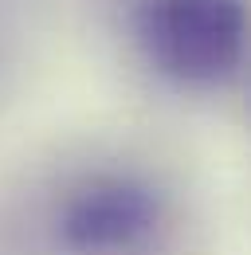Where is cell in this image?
<instances>
[{
    "mask_svg": "<svg viewBox=\"0 0 251 255\" xmlns=\"http://www.w3.org/2000/svg\"><path fill=\"white\" fill-rule=\"evenodd\" d=\"M248 0H145L137 39L157 71L208 87L228 79L248 47Z\"/></svg>",
    "mask_w": 251,
    "mask_h": 255,
    "instance_id": "1",
    "label": "cell"
},
{
    "mask_svg": "<svg viewBox=\"0 0 251 255\" xmlns=\"http://www.w3.org/2000/svg\"><path fill=\"white\" fill-rule=\"evenodd\" d=\"M157 224V196L133 181H102L71 200L63 240L75 252H106L141 240Z\"/></svg>",
    "mask_w": 251,
    "mask_h": 255,
    "instance_id": "2",
    "label": "cell"
}]
</instances>
